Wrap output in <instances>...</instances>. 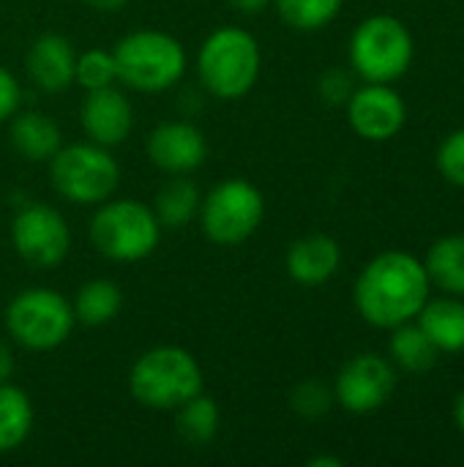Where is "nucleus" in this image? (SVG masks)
<instances>
[{
  "mask_svg": "<svg viewBox=\"0 0 464 467\" xmlns=\"http://www.w3.org/2000/svg\"><path fill=\"white\" fill-rule=\"evenodd\" d=\"M429 290L432 282L424 260L402 249H388L364 265L353 287V301L369 326L391 331L418 317L429 301Z\"/></svg>",
  "mask_w": 464,
  "mask_h": 467,
  "instance_id": "f257e3e1",
  "label": "nucleus"
},
{
  "mask_svg": "<svg viewBox=\"0 0 464 467\" xmlns=\"http://www.w3.org/2000/svg\"><path fill=\"white\" fill-rule=\"evenodd\" d=\"M205 386L202 367L194 353L178 345L145 350L129 369V394L137 405L159 413H172Z\"/></svg>",
  "mask_w": 464,
  "mask_h": 467,
  "instance_id": "f03ea898",
  "label": "nucleus"
},
{
  "mask_svg": "<svg viewBox=\"0 0 464 467\" xmlns=\"http://www.w3.org/2000/svg\"><path fill=\"white\" fill-rule=\"evenodd\" d=\"M260 41L238 25H222L211 30L197 52V77L202 88L222 101H238L249 96L260 79Z\"/></svg>",
  "mask_w": 464,
  "mask_h": 467,
  "instance_id": "7ed1b4c3",
  "label": "nucleus"
},
{
  "mask_svg": "<svg viewBox=\"0 0 464 467\" xmlns=\"http://www.w3.org/2000/svg\"><path fill=\"white\" fill-rule=\"evenodd\" d=\"M118 82L137 93H164L175 88L189 66L186 47L167 30L137 27L126 33L115 49Z\"/></svg>",
  "mask_w": 464,
  "mask_h": 467,
  "instance_id": "20e7f679",
  "label": "nucleus"
},
{
  "mask_svg": "<svg viewBox=\"0 0 464 467\" xmlns=\"http://www.w3.org/2000/svg\"><path fill=\"white\" fill-rule=\"evenodd\" d=\"M88 235L93 249L104 260L139 263L156 252L161 241V224L148 202L109 197L101 205H96Z\"/></svg>",
  "mask_w": 464,
  "mask_h": 467,
  "instance_id": "39448f33",
  "label": "nucleus"
},
{
  "mask_svg": "<svg viewBox=\"0 0 464 467\" xmlns=\"http://www.w3.org/2000/svg\"><path fill=\"white\" fill-rule=\"evenodd\" d=\"M46 164L52 189L71 205H101L120 186V164L112 156V148L90 140L60 145Z\"/></svg>",
  "mask_w": 464,
  "mask_h": 467,
  "instance_id": "423d86ee",
  "label": "nucleus"
},
{
  "mask_svg": "<svg viewBox=\"0 0 464 467\" xmlns=\"http://www.w3.org/2000/svg\"><path fill=\"white\" fill-rule=\"evenodd\" d=\"M350 66L364 82H397L402 79L416 57V41L410 27L391 16H366L350 36Z\"/></svg>",
  "mask_w": 464,
  "mask_h": 467,
  "instance_id": "0eeeda50",
  "label": "nucleus"
},
{
  "mask_svg": "<svg viewBox=\"0 0 464 467\" xmlns=\"http://www.w3.org/2000/svg\"><path fill=\"white\" fill-rule=\"evenodd\" d=\"M3 323L19 348L46 353L68 342L77 317L63 293L52 287H25L8 301Z\"/></svg>",
  "mask_w": 464,
  "mask_h": 467,
  "instance_id": "6e6552de",
  "label": "nucleus"
},
{
  "mask_svg": "<svg viewBox=\"0 0 464 467\" xmlns=\"http://www.w3.org/2000/svg\"><path fill=\"white\" fill-rule=\"evenodd\" d=\"M197 219L211 244L238 246L260 230L265 197L246 178H224L202 197Z\"/></svg>",
  "mask_w": 464,
  "mask_h": 467,
  "instance_id": "1a4fd4ad",
  "label": "nucleus"
},
{
  "mask_svg": "<svg viewBox=\"0 0 464 467\" xmlns=\"http://www.w3.org/2000/svg\"><path fill=\"white\" fill-rule=\"evenodd\" d=\"M11 246L33 268H55L71 252V230L60 211L44 202L22 205L11 219Z\"/></svg>",
  "mask_w": 464,
  "mask_h": 467,
  "instance_id": "9d476101",
  "label": "nucleus"
},
{
  "mask_svg": "<svg viewBox=\"0 0 464 467\" xmlns=\"http://www.w3.org/2000/svg\"><path fill=\"white\" fill-rule=\"evenodd\" d=\"M397 389L394 364L377 353H361L342 364L334 380V402L356 416L380 410Z\"/></svg>",
  "mask_w": 464,
  "mask_h": 467,
  "instance_id": "9b49d317",
  "label": "nucleus"
},
{
  "mask_svg": "<svg viewBox=\"0 0 464 467\" xmlns=\"http://www.w3.org/2000/svg\"><path fill=\"white\" fill-rule=\"evenodd\" d=\"M350 129L369 142L397 137L407 123V104L388 82H364L347 99Z\"/></svg>",
  "mask_w": 464,
  "mask_h": 467,
  "instance_id": "f8f14e48",
  "label": "nucleus"
},
{
  "mask_svg": "<svg viewBox=\"0 0 464 467\" xmlns=\"http://www.w3.org/2000/svg\"><path fill=\"white\" fill-rule=\"evenodd\" d=\"M148 161L167 175H191L208 159V140L189 120H164L145 140Z\"/></svg>",
  "mask_w": 464,
  "mask_h": 467,
  "instance_id": "ddd939ff",
  "label": "nucleus"
},
{
  "mask_svg": "<svg viewBox=\"0 0 464 467\" xmlns=\"http://www.w3.org/2000/svg\"><path fill=\"white\" fill-rule=\"evenodd\" d=\"M79 126L85 140L104 148H118L134 131V107L129 96L115 85L85 90V99L79 104Z\"/></svg>",
  "mask_w": 464,
  "mask_h": 467,
  "instance_id": "4468645a",
  "label": "nucleus"
},
{
  "mask_svg": "<svg viewBox=\"0 0 464 467\" xmlns=\"http://www.w3.org/2000/svg\"><path fill=\"white\" fill-rule=\"evenodd\" d=\"M77 49L60 33H41L25 52V74L41 93H63L74 85Z\"/></svg>",
  "mask_w": 464,
  "mask_h": 467,
  "instance_id": "2eb2a0df",
  "label": "nucleus"
},
{
  "mask_svg": "<svg viewBox=\"0 0 464 467\" xmlns=\"http://www.w3.org/2000/svg\"><path fill=\"white\" fill-rule=\"evenodd\" d=\"M342 265V249L331 235L312 233L290 244L284 254L287 276L304 287H320L336 276Z\"/></svg>",
  "mask_w": 464,
  "mask_h": 467,
  "instance_id": "dca6fc26",
  "label": "nucleus"
},
{
  "mask_svg": "<svg viewBox=\"0 0 464 467\" xmlns=\"http://www.w3.org/2000/svg\"><path fill=\"white\" fill-rule=\"evenodd\" d=\"M8 140L11 148L25 159V161H49L60 145H63V134L60 126L38 109H19L11 120H8Z\"/></svg>",
  "mask_w": 464,
  "mask_h": 467,
  "instance_id": "f3484780",
  "label": "nucleus"
},
{
  "mask_svg": "<svg viewBox=\"0 0 464 467\" xmlns=\"http://www.w3.org/2000/svg\"><path fill=\"white\" fill-rule=\"evenodd\" d=\"M416 323L438 353H464V301L457 296L429 298Z\"/></svg>",
  "mask_w": 464,
  "mask_h": 467,
  "instance_id": "a211bd4d",
  "label": "nucleus"
},
{
  "mask_svg": "<svg viewBox=\"0 0 464 467\" xmlns=\"http://www.w3.org/2000/svg\"><path fill=\"white\" fill-rule=\"evenodd\" d=\"M202 194L189 175H170L153 197V213L161 230H180L191 224L200 213Z\"/></svg>",
  "mask_w": 464,
  "mask_h": 467,
  "instance_id": "6ab92c4d",
  "label": "nucleus"
},
{
  "mask_svg": "<svg viewBox=\"0 0 464 467\" xmlns=\"http://www.w3.org/2000/svg\"><path fill=\"white\" fill-rule=\"evenodd\" d=\"M71 309H74V317L79 326L101 328L120 315L123 290L112 279H88L85 285H79V290L71 301Z\"/></svg>",
  "mask_w": 464,
  "mask_h": 467,
  "instance_id": "aec40b11",
  "label": "nucleus"
},
{
  "mask_svg": "<svg viewBox=\"0 0 464 467\" xmlns=\"http://www.w3.org/2000/svg\"><path fill=\"white\" fill-rule=\"evenodd\" d=\"M36 424V410L19 386L11 380L0 383V454H11L22 449L33 432Z\"/></svg>",
  "mask_w": 464,
  "mask_h": 467,
  "instance_id": "412c9836",
  "label": "nucleus"
},
{
  "mask_svg": "<svg viewBox=\"0 0 464 467\" xmlns=\"http://www.w3.org/2000/svg\"><path fill=\"white\" fill-rule=\"evenodd\" d=\"M175 413V432L186 446H208L222 427V410L213 397L200 391L189 402H183Z\"/></svg>",
  "mask_w": 464,
  "mask_h": 467,
  "instance_id": "4be33fe9",
  "label": "nucleus"
},
{
  "mask_svg": "<svg viewBox=\"0 0 464 467\" xmlns=\"http://www.w3.org/2000/svg\"><path fill=\"white\" fill-rule=\"evenodd\" d=\"M424 268L438 290L464 298V235H446L432 244Z\"/></svg>",
  "mask_w": 464,
  "mask_h": 467,
  "instance_id": "5701e85b",
  "label": "nucleus"
},
{
  "mask_svg": "<svg viewBox=\"0 0 464 467\" xmlns=\"http://www.w3.org/2000/svg\"><path fill=\"white\" fill-rule=\"evenodd\" d=\"M388 350H391L394 364L407 372H427L438 364V356H440L438 348L429 342V337L421 331V326L416 320L391 328Z\"/></svg>",
  "mask_w": 464,
  "mask_h": 467,
  "instance_id": "b1692460",
  "label": "nucleus"
},
{
  "mask_svg": "<svg viewBox=\"0 0 464 467\" xmlns=\"http://www.w3.org/2000/svg\"><path fill=\"white\" fill-rule=\"evenodd\" d=\"M345 0H273L279 19L298 30V33H314L336 19Z\"/></svg>",
  "mask_w": 464,
  "mask_h": 467,
  "instance_id": "393cba45",
  "label": "nucleus"
},
{
  "mask_svg": "<svg viewBox=\"0 0 464 467\" xmlns=\"http://www.w3.org/2000/svg\"><path fill=\"white\" fill-rule=\"evenodd\" d=\"M115 82H118V68H115L112 49L93 47V49L77 52L74 85H79L82 90H98V88H109Z\"/></svg>",
  "mask_w": 464,
  "mask_h": 467,
  "instance_id": "a878e982",
  "label": "nucleus"
},
{
  "mask_svg": "<svg viewBox=\"0 0 464 467\" xmlns=\"http://www.w3.org/2000/svg\"><path fill=\"white\" fill-rule=\"evenodd\" d=\"M290 408L301 419H320L334 408V389L325 386L323 380H301L290 391Z\"/></svg>",
  "mask_w": 464,
  "mask_h": 467,
  "instance_id": "bb28decb",
  "label": "nucleus"
},
{
  "mask_svg": "<svg viewBox=\"0 0 464 467\" xmlns=\"http://www.w3.org/2000/svg\"><path fill=\"white\" fill-rule=\"evenodd\" d=\"M438 170L451 186L464 189V129L449 134L440 142V148H438Z\"/></svg>",
  "mask_w": 464,
  "mask_h": 467,
  "instance_id": "cd10ccee",
  "label": "nucleus"
},
{
  "mask_svg": "<svg viewBox=\"0 0 464 467\" xmlns=\"http://www.w3.org/2000/svg\"><path fill=\"white\" fill-rule=\"evenodd\" d=\"M19 109H22V88H19V79L5 66H0V123L11 120Z\"/></svg>",
  "mask_w": 464,
  "mask_h": 467,
  "instance_id": "c85d7f7f",
  "label": "nucleus"
},
{
  "mask_svg": "<svg viewBox=\"0 0 464 467\" xmlns=\"http://www.w3.org/2000/svg\"><path fill=\"white\" fill-rule=\"evenodd\" d=\"M353 82H350V74L347 71H328L323 79H320V93L325 96V101L331 104H347L350 93H353Z\"/></svg>",
  "mask_w": 464,
  "mask_h": 467,
  "instance_id": "c756f323",
  "label": "nucleus"
},
{
  "mask_svg": "<svg viewBox=\"0 0 464 467\" xmlns=\"http://www.w3.org/2000/svg\"><path fill=\"white\" fill-rule=\"evenodd\" d=\"M227 3H230V8H235L243 16H257L268 8L271 0H227Z\"/></svg>",
  "mask_w": 464,
  "mask_h": 467,
  "instance_id": "7c9ffc66",
  "label": "nucleus"
},
{
  "mask_svg": "<svg viewBox=\"0 0 464 467\" xmlns=\"http://www.w3.org/2000/svg\"><path fill=\"white\" fill-rule=\"evenodd\" d=\"M82 3L98 14H115V11H123L131 0H82Z\"/></svg>",
  "mask_w": 464,
  "mask_h": 467,
  "instance_id": "2f4dec72",
  "label": "nucleus"
},
{
  "mask_svg": "<svg viewBox=\"0 0 464 467\" xmlns=\"http://www.w3.org/2000/svg\"><path fill=\"white\" fill-rule=\"evenodd\" d=\"M11 375H14V353H11V348L0 339V383L11 380Z\"/></svg>",
  "mask_w": 464,
  "mask_h": 467,
  "instance_id": "473e14b6",
  "label": "nucleus"
},
{
  "mask_svg": "<svg viewBox=\"0 0 464 467\" xmlns=\"http://www.w3.org/2000/svg\"><path fill=\"white\" fill-rule=\"evenodd\" d=\"M454 424L464 435V391H459V397L454 400Z\"/></svg>",
  "mask_w": 464,
  "mask_h": 467,
  "instance_id": "72a5a7b5",
  "label": "nucleus"
},
{
  "mask_svg": "<svg viewBox=\"0 0 464 467\" xmlns=\"http://www.w3.org/2000/svg\"><path fill=\"white\" fill-rule=\"evenodd\" d=\"M309 467H342L339 457H312Z\"/></svg>",
  "mask_w": 464,
  "mask_h": 467,
  "instance_id": "f704fd0d",
  "label": "nucleus"
}]
</instances>
